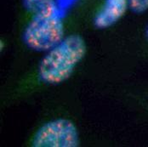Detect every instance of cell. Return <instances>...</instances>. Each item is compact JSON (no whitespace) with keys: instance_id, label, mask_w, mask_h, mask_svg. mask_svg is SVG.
Returning a JSON list of instances; mask_svg holds the SVG:
<instances>
[{"instance_id":"3957f363","label":"cell","mask_w":148,"mask_h":147,"mask_svg":"<svg viewBox=\"0 0 148 147\" xmlns=\"http://www.w3.org/2000/svg\"><path fill=\"white\" fill-rule=\"evenodd\" d=\"M79 133L71 120L59 118L44 124L33 136V147H77Z\"/></svg>"},{"instance_id":"277c9868","label":"cell","mask_w":148,"mask_h":147,"mask_svg":"<svg viewBox=\"0 0 148 147\" xmlns=\"http://www.w3.org/2000/svg\"><path fill=\"white\" fill-rule=\"evenodd\" d=\"M128 8V0H105L101 10L95 16V26L99 29L112 27L125 15Z\"/></svg>"},{"instance_id":"5b68a950","label":"cell","mask_w":148,"mask_h":147,"mask_svg":"<svg viewBox=\"0 0 148 147\" xmlns=\"http://www.w3.org/2000/svg\"><path fill=\"white\" fill-rule=\"evenodd\" d=\"M23 6L32 15H59L56 0H22Z\"/></svg>"},{"instance_id":"6da1fadb","label":"cell","mask_w":148,"mask_h":147,"mask_svg":"<svg viewBox=\"0 0 148 147\" xmlns=\"http://www.w3.org/2000/svg\"><path fill=\"white\" fill-rule=\"evenodd\" d=\"M87 46L78 34L65 37L61 42L47 51L38 66V75L43 82L59 84L67 80L75 67L86 55Z\"/></svg>"},{"instance_id":"52a82bcc","label":"cell","mask_w":148,"mask_h":147,"mask_svg":"<svg viewBox=\"0 0 148 147\" xmlns=\"http://www.w3.org/2000/svg\"><path fill=\"white\" fill-rule=\"evenodd\" d=\"M146 36H147V38L148 39V25L147 27V29H146Z\"/></svg>"},{"instance_id":"8992f818","label":"cell","mask_w":148,"mask_h":147,"mask_svg":"<svg viewBox=\"0 0 148 147\" xmlns=\"http://www.w3.org/2000/svg\"><path fill=\"white\" fill-rule=\"evenodd\" d=\"M130 9L136 14H141L148 10V0H128Z\"/></svg>"},{"instance_id":"7a4b0ae2","label":"cell","mask_w":148,"mask_h":147,"mask_svg":"<svg viewBox=\"0 0 148 147\" xmlns=\"http://www.w3.org/2000/svg\"><path fill=\"white\" fill-rule=\"evenodd\" d=\"M65 38L64 23L59 15H32L23 31V40L32 50L47 52Z\"/></svg>"}]
</instances>
